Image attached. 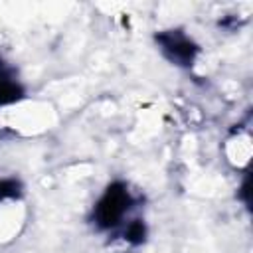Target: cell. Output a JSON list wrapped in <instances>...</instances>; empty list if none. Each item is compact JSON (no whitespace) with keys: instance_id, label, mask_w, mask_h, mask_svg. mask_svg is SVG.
I'll list each match as a JSON object with an SVG mask.
<instances>
[{"instance_id":"1","label":"cell","mask_w":253,"mask_h":253,"mask_svg":"<svg viewBox=\"0 0 253 253\" xmlns=\"http://www.w3.org/2000/svg\"><path fill=\"white\" fill-rule=\"evenodd\" d=\"M132 206L130 190L123 184L111 186L95 208V221L101 227H117Z\"/></svg>"},{"instance_id":"2","label":"cell","mask_w":253,"mask_h":253,"mask_svg":"<svg viewBox=\"0 0 253 253\" xmlns=\"http://www.w3.org/2000/svg\"><path fill=\"white\" fill-rule=\"evenodd\" d=\"M160 43L162 49L170 55L172 61H178L180 65H188L194 59L196 47L190 43V40L178 32H170V34H162L160 36Z\"/></svg>"},{"instance_id":"3","label":"cell","mask_w":253,"mask_h":253,"mask_svg":"<svg viewBox=\"0 0 253 253\" xmlns=\"http://www.w3.org/2000/svg\"><path fill=\"white\" fill-rule=\"evenodd\" d=\"M249 140H251L249 132H243V130H237L227 138L225 152H227V160L233 166L241 168L249 162V154H251V142Z\"/></svg>"},{"instance_id":"4","label":"cell","mask_w":253,"mask_h":253,"mask_svg":"<svg viewBox=\"0 0 253 253\" xmlns=\"http://www.w3.org/2000/svg\"><path fill=\"white\" fill-rule=\"evenodd\" d=\"M18 97H20V87L6 73L0 71V105L10 103V101H16Z\"/></svg>"}]
</instances>
